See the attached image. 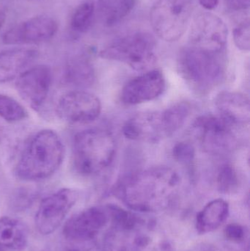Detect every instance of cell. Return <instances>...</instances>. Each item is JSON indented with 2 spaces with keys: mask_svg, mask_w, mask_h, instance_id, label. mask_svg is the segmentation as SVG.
<instances>
[{
  "mask_svg": "<svg viewBox=\"0 0 250 251\" xmlns=\"http://www.w3.org/2000/svg\"><path fill=\"white\" fill-rule=\"evenodd\" d=\"M180 186L181 178L176 171L157 166L123 178L113 191L129 209L148 213L170 207L177 198Z\"/></svg>",
  "mask_w": 250,
  "mask_h": 251,
  "instance_id": "1",
  "label": "cell"
},
{
  "mask_svg": "<svg viewBox=\"0 0 250 251\" xmlns=\"http://www.w3.org/2000/svg\"><path fill=\"white\" fill-rule=\"evenodd\" d=\"M111 226L103 251H175L171 240L152 220L110 204Z\"/></svg>",
  "mask_w": 250,
  "mask_h": 251,
  "instance_id": "2",
  "label": "cell"
},
{
  "mask_svg": "<svg viewBox=\"0 0 250 251\" xmlns=\"http://www.w3.org/2000/svg\"><path fill=\"white\" fill-rule=\"evenodd\" d=\"M64 157L65 146L59 134L54 130H41L23 146L15 174L23 181H43L57 172Z\"/></svg>",
  "mask_w": 250,
  "mask_h": 251,
  "instance_id": "3",
  "label": "cell"
},
{
  "mask_svg": "<svg viewBox=\"0 0 250 251\" xmlns=\"http://www.w3.org/2000/svg\"><path fill=\"white\" fill-rule=\"evenodd\" d=\"M116 149L114 136L108 130L101 128L84 130L73 138V167L80 175L93 176L112 165Z\"/></svg>",
  "mask_w": 250,
  "mask_h": 251,
  "instance_id": "4",
  "label": "cell"
},
{
  "mask_svg": "<svg viewBox=\"0 0 250 251\" xmlns=\"http://www.w3.org/2000/svg\"><path fill=\"white\" fill-rule=\"evenodd\" d=\"M178 69L192 90L205 94L223 83L227 67L223 53L214 54L189 46L181 51Z\"/></svg>",
  "mask_w": 250,
  "mask_h": 251,
  "instance_id": "5",
  "label": "cell"
},
{
  "mask_svg": "<svg viewBox=\"0 0 250 251\" xmlns=\"http://www.w3.org/2000/svg\"><path fill=\"white\" fill-rule=\"evenodd\" d=\"M155 38L146 32L128 34L100 51L106 60L121 62L137 71H148L156 61Z\"/></svg>",
  "mask_w": 250,
  "mask_h": 251,
  "instance_id": "6",
  "label": "cell"
},
{
  "mask_svg": "<svg viewBox=\"0 0 250 251\" xmlns=\"http://www.w3.org/2000/svg\"><path fill=\"white\" fill-rule=\"evenodd\" d=\"M192 12L190 0H158L150 13L153 30L164 41H177L187 29Z\"/></svg>",
  "mask_w": 250,
  "mask_h": 251,
  "instance_id": "7",
  "label": "cell"
},
{
  "mask_svg": "<svg viewBox=\"0 0 250 251\" xmlns=\"http://www.w3.org/2000/svg\"><path fill=\"white\" fill-rule=\"evenodd\" d=\"M228 30L226 23L214 13L204 12L195 16L191 25V47L214 54L224 52Z\"/></svg>",
  "mask_w": 250,
  "mask_h": 251,
  "instance_id": "8",
  "label": "cell"
},
{
  "mask_svg": "<svg viewBox=\"0 0 250 251\" xmlns=\"http://www.w3.org/2000/svg\"><path fill=\"white\" fill-rule=\"evenodd\" d=\"M78 197L76 190L63 188L44 198L35 214V226L38 232L42 235L54 233L76 204Z\"/></svg>",
  "mask_w": 250,
  "mask_h": 251,
  "instance_id": "9",
  "label": "cell"
},
{
  "mask_svg": "<svg viewBox=\"0 0 250 251\" xmlns=\"http://www.w3.org/2000/svg\"><path fill=\"white\" fill-rule=\"evenodd\" d=\"M101 110L98 97L83 90H74L63 94L56 106L59 118L72 125L92 123L99 117Z\"/></svg>",
  "mask_w": 250,
  "mask_h": 251,
  "instance_id": "10",
  "label": "cell"
},
{
  "mask_svg": "<svg viewBox=\"0 0 250 251\" xmlns=\"http://www.w3.org/2000/svg\"><path fill=\"white\" fill-rule=\"evenodd\" d=\"M204 149L214 154H223L233 150L236 145L233 126L221 116L205 114L195 121Z\"/></svg>",
  "mask_w": 250,
  "mask_h": 251,
  "instance_id": "11",
  "label": "cell"
},
{
  "mask_svg": "<svg viewBox=\"0 0 250 251\" xmlns=\"http://www.w3.org/2000/svg\"><path fill=\"white\" fill-rule=\"evenodd\" d=\"M110 221L109 205L92 206L68 220L63 227V235L67 241L95 240Z\"/></svg>",
  "mask_w": 250,
  "mask_h": 251,
  "instance_id": "12",
  "label": "cell"
},
{
  "mask_svg": "<svg viewBox=\"0 0 250 251\" xmlns=\"http://www.w3.org/2000/svg\"><path fill=\"white\" fill-rule=\"evenodd\" d=\"M16 88L21 98L33 110H38L46 101L53 75L45 65L31 66L16 79Z\"/></svg>",
  "mask_w": 250,
  "mask_h": 251,
  "instance_id": "13",
  "label": "cell"
},
{
  "mask_svg": "<svg viewBox=\"0 0 250 251\" xmlns=\"http://www.w3.org/2000/svg\"><path fill=\"white\" fill-rule=\"evenodd\" d=\"M58 31V23L46 16H35L16 25L4 32L6 45L40 44L51 40Z\"/></svg>",
  "mask_w": 250,
  "mask_h": 251,
  "instance_id": "14",
  "label": "cell"
},
{
  "mask_svg": "<svg viewBox=\"0 0 250 251\" xmlns=\"http://www.w3.org/2000/svg\"><path fill=\"white\" fill-rule=\"evenodd\" d=\"M123 134L131 140L156 143L170 137L163 111L138 113L126 121Z\"/></svg>",
  "mask_w": 250,
  "mask_h": 251,
  "instance_id": "15",
  "label": "cell"
},
{
  "mask_svg": "<svg viewBox=\"0 0 250 251\" xmlns=\"http://www.w3.org/2000/svg\"><path fill=\"white\" fill-rule=\"evenodd\" d=\"M166 89V79L161 71L151 69L133 78L123 86L121 100L127 105H137L155 100Z\"/></svg>",
  "mask_w": 250,
  "mask_h": 251,
  "instance_id": "16",
  "label": "cell"
},
{
  "mask_svg": "<svg viewBox=\"0 0 250 251\" xmlns=\"http://www.w3.org/2000/svg\"><path fill=\"white\" fill-rule=\"evenodd\" d=\"M215 104L220 116L233 126L249 125L250 100L245 94L237 91H223L216 97Z\"/></svg>",
  "mask_w": 250,
  "mask_h": 251,
  "instance_id": "17",
  "label": "cell"
},
{
  "mask_svg": "<svg viewBox=\"0 0 250 251\" xmlns=\"http://www.w3.org/2000/svg\"><path fill=\"white\" fill-rule=\"evenodd\" d=\"M39 55L38 50L30 48H14L0 53V83L17 79Z\"/></svg>",
  "mask_w": 250,
  "mask_h": 251,
  "instance_id": "18",
  "label": "cell"
},
{
  "mask_svg": "<svg viewBox=\"0 0 250 251\" xmlns=\"http://www.w3.org/2000/svg\"><path fill=\"white\" fill-rule=\"evenodd\" d=\"M29 230L20 220L0 218V251H23L29 241Z\"/></svg>",
  "mask_w": 250,
  "mask_h": 251,
  "instance_id": "19",
  "label": "cell"
},
{
  "mask_svg": "<svg viewBox=\"0 0 250 251\" xmlns=\"http://www.w3.org/2000/svg\"><path fill=\"white\" fill-rule=\"evenodd\" d=\"M229 212V204L226 201L221 199L211 201L197 215V231L200 234L215 231L226 222Z\"/></svg>",
  "mask_w": 250,
  "mask_h": 251,
  "instance_id": "20",
  "label": "cell"
},
{
  "mask_svg": "<svg viewBox=\"0 0 250 251\" xmlns=\"http://www.w3.org/2000/svg\"><path fill=\"white\" fill-rule=\"evenodd\" d=\"M65 77L68 83L79 88H85L93 84L95 71L86 57L76 56L68 62Z\"/></svg>",
  "mask_w": 250,
  "mask_h": 251,
  "instance_id": "21",
  "label": "cell"
},
{
  "mask_svg": "<svg viewBox=\"0 0 250 251\" xmlns=\"http://www.w3.org/2000/svg\"><path fill=\"white\" fill-rule=\"evenodd\" d=\"M136 0H98V10L103 22L113 26L132 11Z\"/></svg>",
  "mask_w": 250,
  "mask_h": 251,
  "instance_id": "22",
  "label": "cell"
},
{
  "mask_svg": "<svg viewBox=\"0 0 250 251\" xmlns=\"http://www.w3.org/2000/svg\"><path fill=\"white\" fill-rule=\"evenodd\" d=\"M191 104L187 101H181L170 106L163 111L166 125L170 137L179 131L190 116Z\"/></svg>",
  "mask_w": 250,
  "mask_h": 251,
  "instance_id": "23",
  "label": "cell"
},
{
  "mask_svg": "<svg viewBox=\"0 0 250 251\" xmlns=\"http://www.w3.org/2000/svg\"><path fill=\"white\" fill-rule=\"evenodd\" d=\"M95 5L91 1L82 3L76 7L70 20V27L77 33L86 32L92 25Z\"/></svg>",
  "mask_w": 250,
  "mask_h": 251,
  "instance_id": "24",
  "label": "cell"
},
{
  "mask_svg": "<svg viewBox=\"0 0 250 251\" xmlns=\"http://www.w3.org/2000/svg\"><path fill=\"white\" fill-rule=\"evenodd\" d=\"M0 117L10 123H16L25 120L28 113L15 99L0 94Z\"/></svg>",
  "mask_w": 250,
  "mask_h": 251,
  "instance_id": "25",
  "label": "cell"
},
{
  "mask_svg": "<svg viewBox=\"0 0 250 251\" xmlns=\"http://www.w3.org/2000/svg\"><path fill=\"white\" fill-rule=\"evenodd\" d=\"M219 191L223 194L232 195L237 193L240 187L239 174L233 165L226 164L220 168L217 177Z\"/></svg>",
  "mask_w": 250,
  "mask_h": 251,
  "instance_id": "26",
  "label": "cell"
},
{
  "mask_svg": "<svg viewBox=\"0 0 250 251\" xmlns=\"http://www.w3.org/2000/svg\"><path fill=\"white\" fill-rule=\"evenodd\" d=\"M172 154L176 162L185 166H191L195 159V147L188 142H180L175 145Z\"/></svg>",
  "mask_w": 250,
  "mask_h": 251,
  "instance_id": "27",
  "label": "cell"
},
{
  "mask_svg": "<svg viewBox=\"0 0 250 251\" xmlns=\"http://www.w3.org/2000/svg\"><path fill=\"white\" fill-rule=\"evenodd\" d=\"M233 41L236 47L243 51H249L250 49V21L239 24L233 30Z\"/></svg>",
  "mask_w": 250,
  "mask_h": 251,
  "instance_id": "28",
  "label": "cell"
},
{
  "mask_svg": "<svg viewBox=\"0 0 250 251\" xmlns=\"http://www.w3.org/2000/svg\"><path fill=\"white\" fill-rule=\"evenodd\" d=\"M61 251H103L96 240L90 241L73 242L68 241L67 244L63 246Z\"/></svg>",
  "mask_w": 250,
  "mask_h": 251,
  "instance_id": "29",
  "label": "cell"
},
{
  "mask_svg": "<svg viewBox=\"0 0 250 251\" xmlns=\"http://www.w3.org/2000/svg\"><path fill=\"white\" fill-rule=\"evenodd\" d=\"M224 234L227 240L233 243H240L245 240V230L239 224H229L225 228Z\"/></svg>",
  "mask_w": 250,
  "mask_h": 251,
  "instance_id": "30",
  "label": "cell"
},
{
  "mask_svg": "<svg viewBox=\"0 0 250 251\" xmlns=\"http://www.w3.org/2000/svg\"><path fill=\"white\" fill-rule=\"evenodd\" d=\"M227 8L233 11H242L250 7V0H224Z\"/></svg>",
  "mask_w": 250,
  "mask_h": 251,
  "instance_id": "31",
  "label": "cell"
},
{
  "mask_svg": "<svg viewBox=\"0 0 250 251\" xmlns=\"http://www.w3.org/2000/svg\"><path fill=\"white\" fill-rule=\"evenodd\" d=\"M186 251H222L216 247V246H213V245L210 244H201L198 246H194V247L191 248L189 250Z\"/></svg>",
  "mask_w": 250,
  "mask_h": 251,
  "instance_id": "32",
  "label": "cell"
},
{
  "mask_svg": "<svg viewBox=\"0 0 250 251\" xmlns=\"http://www.w3.org/2000/svg\"><path fill=\"white\" fill-rule=\"evenodd\" d=\"M200 4L208 10H214L218 6L220 0H199Z\"/></svg>",
  "mask_w": 250,
  "mask_h": 251,
  "instance_id": "33",
  "label": "cell"
},
{
  "mask_svg": "<svg viewBox=\"0 0 250 251\" xmlns=\"http://www.w3.org/2000/svg\"><path fill=\"white\" fill-rule=\"evenodd\" d=\"M6 20V15L2 10H0V29L2 27Z\"/></svg>",
  "mask_w": 250,
  "mask_h": 251,
  "instance_id": "34",
  "label": "cell"
},
{
  "mask_svg": "<svg viewBox=\"0 0 250 251\" xmlns=\"http://www.w3.org/2000/svg\"><path fill=\"white\" fill-rule=\"evenodd\" d=\"M1 128H0V139H1Z\"/></svg>",
  "mask_w": 250,
  "mask_h": 251,
  "instance_id": "35",
  "label": "cell"
},
{
  "mask_svg": "<svg viewBox=\"0 0 250 251\" xmlns=\"http://www.w3.org/2000/svg\"><path fill=\"white\" fill-rule=\"evenodd\" d=\"M42 251V250H35V251Z\"/></svg>",
  "mask_w": 250,
  "mask_h": 251,
  "instance_id": "36",
  "label": "cell"
}]
</instances>
